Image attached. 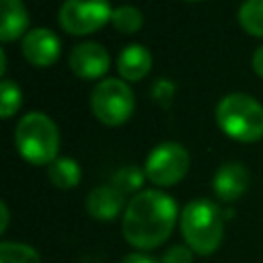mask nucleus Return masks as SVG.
Wrapping results in <instances>:
<instances>
[{
	"label": "nucleus",
	"mask_w": 263,
	"mask_h": 263,
	"mask_svg": "<svg viewBox=\"0 0 263 263\" xmlns=\"http://www.w3.org/2000/svg\"><path fill=\"white\" fill-rule=\"evenodd\" d=\"M177 222V203L171 195L148 189L132 197L123 214V236L138 249L162 245Z\"/></svg>",
	"instance_id": "nucleus-1"
},
{
	"label": "nucleus",
	"mask_w": 263,
	"mask_h": 263,
	"mask_svg": "<svg viewBox=\"0 0 263 263\" xmlns=\"http://www.w3.org/2000/svg\"><path fill=\"white\" fill-rule=\"evenodd\" d=\"M216 121L226 136L238 142L263 138V105L245 92H230L216 107Z\"/></svg>",
	"instance_id": "nucleus-2"
},
{
	"label": "nucleus",
	"mask_w": 263,
	"mask_h": 263,
	"mask_svg": "<svg viewBox=\"0 0 263 263\" xmlns=\"http://www.w3.org/2000/svg\"><path fill=\"white\" fill-rule=\"evenodd\" d=\"M14 144L21 156L31 164H51L58 158L60 134L45 113L31 111L16 123Z\"/></svg>",
	"instance_id": "nucleus-3"
},
{
	"label": "nucleus",
	"mask_w": 263,
	"mask_h": 263,
	"mask_svg": "<svg viewBox=\"0 0 263 263\" xmlns=\"http://www.w3.org/2000/svg\"><path fill=\"white\" fill-rule=\"evenodd\" d=\"M181 230L191 251L210 255L218 249L224 234L222 212L210 199H193L181 212Z\"/></svg>",
	"instance_id": "nucleus-4"
},
{
	"label": "nucleus",
	"mask_w": 263,
	"mask_h": 263,
	"mask_svg": "<svg viewBox=\"0 0 263 263\" xmlns=\"http://www.w3.org/2000/svg\"><path fill=\"white\" fill-rule=\"evenodd\" d=\"M134 92L127 82L119 78L101 80L90 95V107L99 121L107 125H121L134 113Z\"/></svg>",
	"instance_id": "nucleus-5"
},
{
	"label": "nucleus",
	"mask_w": 263,
	"mask_h": 263,
	"mask_svg": "<svg viewBox=\"0 0 263 263\" xmlns=\"http://www.w3.org/2000/svg\"><path fill=\"white\" fill-rule=\"evenodd\" d=\"M109 0H64L60 6V25L70 35H88L111 21Z\"/></svg>",
	"instance_id": "nucleus-6"
},
{
	"label": "nucleus",
	"mask_w": 263,
	"mask_h": 263,
	"mask_svg": "<svg viewBox=\"0 0 263 263\" xmlns=\"http://www.w3.org/2000/svg\"><path fill=\"white\" fill-rule=\"evenodd\" d=\"M189 168V154L177 142H162L146 158V177L158 187H171L179 183Z\"/></svg>",
	"instance_id": "nucleus-7"
},
{
	"label": "nucleus",
	"mask_w": 263,
	"mask_h": 263,
	"mask_svg": "<svg viewBox=\"0 0 263 263\" xmlns=\"http://www.w3.org/2000/svg\"><path fill=\"white\" fill-rule=\"evenodd\" d=\"M111 58L107 49L97 41H84L72 47L68 55V66L78 78H99L109 70Z\"/></svg>",
	"instance_id": "nucleus-8"
},
{
	"label": "nucleus",
	"mask_w": 263,
	"mask_h": 263,
	"mask_svg": "<svg viewBox=\"0 0 263 263\" xmlns=\"http://www.w3.org/2000/svg\"><path fill=\"white\" fill-rule=\"evenodd\" d=\"M21 47H23V55L27 58L29 64H33L37 68H45V66H51L60 58L62 41L51 29L37 27L33 31L25 33Z\"/></svg>",
	"instance_id": "nucleus-9"
},
{
	"label": "nucleus",
	"mask_w": 263,
	"mask_h": 263,
	"mask_svg": "<svg viewBox=\"0 0 263 263\" xmlns=\"http://www.w3.org/2000/svg\"><path fill=\"white\" fill-rule=\"evenodd\" d=\"M212 187L222 201H234L249 187V171L240 162H224L216 171Z\"/></svg>",
	"instance_id": "nucleus-10"
},
{
	"label": "nucleus",
	"mask_w": 263,
	"mask_h": 263,
	"mask_svg": "<svg viewBox=\"0 0 263 263\" xmlns=\"http://www.w3.org/2000/svg\"><path fill=\"white\" fill-rule=\"evenodd\" d=\"M125 203V195L113 185L95 187L86 197V210L95 220H113Z\"/></svg>",
	"instance_id": "nucleus-11"
},
{
	"label": "nucleus",
	"mask_w": 263,
	"mask_h": 263,
	"mask_svg": "<svg viewBox=\"0 0 263 263\" xmlns=\"http://www.w3.org/2000/svg\"><path fill=\"white\" fill-rule=\"evenodd\" d=\"M150 68H152V55L140 43L125 45L117 55V70L125 80H132V82L142 80L150 72Z\"/></svg>",
	"instance_id": "nucleus-12"
},
{
	"label": "nucleus",
	"mask_w": 263,
	"mask_h": 263,
	"mask_svg": "<svg viewBox=\"0 0 263 263\" xmlns=\"http://www.w3.org/2000/svg\"><path fill=\"white\" fill-rule=\"evenodd\" d=\"M2 6V27H0V39L4 43L21 37L29 27V12L23 4V0H0Z\"/></svg>",
	"instance_id": "nucleus-13"
},
{
	"label": "nucleus",
	"mask_w": 263,
	"mask_h": 263,
	"mask_svg": "<svg viewBox=\"0 0 263 263\" xmlns=\"http://www.w3.org/2000/svg\"><path fill=\"white\" fill-rule=\"evenodd\" d=\"M47 177L49 181L60 187V189H72L80 181V166L74 158L68 156H58L49 166H47Z\"/></svg>",
	"instance_id": "nucleus-14"
},
{
	"label": "nucleus",
	"mask_w": 263,
	"mask_h": 263,
	"mask_svg": "<svg viewBox=\"0 0 263 263\" xmlns=\"http://www.w3.org/2000/svg\"><path fill=\"white\" fill-rule=\"evenodd\" d=\"M242 29L255 37H263V0H245L238 8Z\"/></svg>",
	"instance_id": "nucleus-15"
},
{
	"label": "nucleus",
	"mask_w": 263,
	"mask_h": 263,
	"mask_svg": "<svg viewBox=\"0 0 263 263\" xmlns=\"http://www.w3.org/2000/svg\"><path fill=\"white\" fill-rule=\"evenodd\" d=\"M111 21H113L115 29L121 31V33H125V35L140 31L142 25H144V16H142V12H140L136 6H132V4L117 6V8L113 10Z\"/></svg>",
	"instance_id": "nucleus-16"
},
{
	"label": "nucleus",
	"mask_w": 263,
	"mask_h": 263,
	"mask_svg": "<svg viewBox=\"0 0 263 263\" xmlns=\"http://www.w3.org/2000/svg\"><path fill=\"white\" fill-rule=\"evenodd\" d=\"M144 179H146V171H142V168H138L134 164H127V166H121L113 175V187L117 191H121L123 195L125 193H134L144 185Z\"/></svg>",
	"instance_id": "nucleus-17"
},
{
	"label": "nucleus",
	"mask_w": 263,
	"mask_h": 263,
	"mask_svg": "<svg viewBox=\"0 0 263 263\" xmlns=\"http://www.w3.org/2000/svg\"><path fill=\"white\" fill-rule=\"evenodd\" d=\"M0 263H39V255L29 245L2 242L0 245Z\"/></svg>",
	"instance_id": "nucleus-18"
},
{
	"label": "nucleus",
	"mask_w": 263,
	"mask_h": 263,
	"mask_svg": "<svg viewBox=\"0 0 263 263\" xmlns=\"http://www.w3.org/2000/svg\"><path fill=\"white\" fill-rule=\"evenodd\" d=\"M21 107V88L16 82L4 78L2 80V99H0V115L4 119L12 117Z\"/></svg>",
	"instance_id": "nucleus-19"
},
{
	"label": "nucleus",
	"mask_w": 263,
	"mask_h": 263,
	"mask_svg": "<svg viewBox=\"0 0 263 263\" xmlns=\"http://www.w3.org/2000/svg\"><path fill=\"white\" fill-rule=\"evenodd\" d=\"M150 92H152V99L156 105L168 107L173 103V97H175V84L168 78H158V80H154Z\"/></svg>",
	"instance_id": "nucleus-20"
},
{
	"label": "nucleus",
	"mask_w": 263,
	"mask_h": 263,
	"mask_svg": "<svg viewBox=\"0 0 263 263\" xmlns=\"http://www.w3.org/2000/svg\"><path fill=\"white\" fill-rule=\"evenodd\" d=\"M160 263H193V251L187 247H171Z\"/></svg>",
	"instance_id": "nucleus-21"
},
{
	"label": "nucleus",
	"mask_w": 263,
	"mask_h": 263,
	"mask_svg": "<svg viewBox=\"0 0 263 263\" xmlns=\"http://www.w3.org/2000/svg\"><path fill=\"white\" fill-rule=\"evenodd\" d=\"M253 70L263 78V45L257 47L255 53H253Z\"/></svg>",
	"instance_id": "nucleus-22"
},
{
	"label": "nucleus",
	"mask_w": 263,
	"mask_h": 263,
	"mask_svg": "<svg viewBox=\"0 0 263 263\" xmlns=\"http://www.w3.org/2000/svg\"><path fill=\"white\" fill-rule=\"evenodd\" d=\"M121 263H156L152 257H148V255H144V253H132V255H127Z\"/></svg>",
	"instance_id": "nucleus-23"
},
{
	"label": "nucleus",
	"mask_w": 263,
	"mask_h": 263,
	"mask_svg": "<svg viewBox=\"0 0 263 263\" xmlns=\"http://www.w3.org/2000/svg\"><path fill=\"white\" fill-rule=\"evenodd\" d=\"M0 214H2V222H0V230L4 232V230H6V226H8V208H6V203H0Z\"/></svg>",
	"instance_id": "nucleus-24"
},
{
	"label": "nucleus",
	"mask_w": 263,
	"mask_h": 263,
	"mask_svg": "<svg viewBox=\"0 0 263 263\" xmlns=\"http://www.w3.org/2000/svg\"><path fill=\"white\" fill-rule=\"evenodd\" d=\"M4 72H6V53L0 51V74L4 76Z\"/></svg>",
	"instance_id": "nucleus-25"
},
{
	"label": "nucleus",
	"mask_w": 263,
	"mask_h": 263,
	"mask_svg": "<svg viewBox=\"0 0 263 263\" xmlns=\"http://www.w3.org/2000/svg\"><path fill=\"white\" fill-rule=\"evenodd\" d=\"M187 2H197V0H187Z\"/></svg>",
	"instance_id": "nucleus-26"
}]
</instances>
